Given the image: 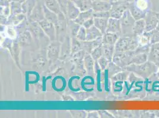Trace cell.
I'll return each mask as SVG.
<instances>
[{
  "label": "cell",
  "mask_w": 159,
  "mask_h": 118,
  "mask_svg": "<svg viewBox=\"0 0 159 118\" xmlns=\"http://www.w3.org/2000/svg\"><path fill=\"white\" fill-rule=\"evenodd\" d=\"M148 60L159 67V42L151 44L148 54Z\"/></svg>",
  "instance_id": "cell-1"
},
{
  "label": "cell",
  "mask_w": 159,
  "mask_h": 118,
  "mask_svg": "<svg viewBox=\"0 0 159 118\" xmlns=\"http://www.w3.org/2000/svg\"><path fill=\"white\" fill-rule=\"evenodd\" d=\"M159 20L157 17L153 14H150L148 16L146 17V32H150L156 29L159 23Z\"/></svg>",
  "instance_id": "cell-2"
},
{
  "label": "cell",
  "mask_w": 159,
  "mask_h": 118,
  "mask_svg": "<svg viewBox=\"0 0 159 118\" xmlns=\"http://www.w3.org/2000/svg\"><path fill=\"white\" fill-rule=\"evenodd\" d=\"M146 22L144 19L139 20L135 23V32L138 34H142L145 32Z\"/></svg>",
  "instance_id": "cell-3"
},
{
  "label": "cell",
  "mask_w": 159,
  "mask_h": 118,
  "mask_svg": "<svg viewBox=\"0 0 159 118\" xmlns=\"http://www.w3.org/2000/svg\"><path fill=\"white\" fill-rule=\"evenodd\" d=\"M80 79L79 76H73V77H71L70 80H69V81H68V87H69V89L71 91H73V92H78V91H79L80 89H75L74 87H73V81L74 80V79Z\"/></svg>",
  "instance_id": "cell-4"
},
{
  "label": "cell",
  "mask_w": 159,
  "mask_h": 118,
  "mask_svg": "<svg viewBox=\"0 0 159 118\" xmlns=\"http://www.w3.org/2000/svg\"><path fill=\"white\" fill-rule=\"evenodd\" d=\"M97 82H98V91L100 92H102V89L101 87V70H98V74H97Z\"/></svg>",
  "instance_id": "cell-5"
},
{
  "label": "cell",
  "mask_w": 159,
  "mask_h": 118,
  "mask_svg": "<svg viewBox=\"0 0 159 118\" xmlns=\"http://www.w3.org/2000/svg\"><path fill=\"white\" fill-rule=\"evenodd\" d=\"M105 89L106 92H109V89L108 87V70H106L105 71Z\"/></svg>",
  "instance_id": "cell-6"
},
{
  "label": "cell",
  "mask_w": 159,
  "mask_h": 118,
  "mask_svg": "<svg viewBox=\"0 0 159 118\" xmlns=\"http://www.w3.org/2000/svg\"><path fill=\"white\" fill-rule=\"evenodd\" d=\"M45 82H46V79H45V78L43 76V91L44 92V91H46V89H45V83L44 84V83H45Z\"/></svg>",
  "instance_id": "cell-7"
},
{
  "label": "cell",
  "mask_w": 159,
  "mask_h": 118,
  "mask_svg": "<svg viewBox=\"0 0 159 118\" xmlns=\"http://www.w3.org/2000/svg\"><path fill=\"white\" fill-rule=\"evenodd\" d=\"M156 74H157V77L159 78V67H158V69H157V72H156Z\"/></svg>",
  "instance_id": "cell-8"
},
{
  "label": "cell",
  "mask_w": 159,
  "mask_h": 118,
  "mask_svg": "<svg viewBox=\"0 0 159 118\" xmlns=\"http://www.w3.org/2000/svg\"><path fill=\"white\" fill-rule=\"evenodd\" d=\"M156 29H157V30H159V23H158V25H157V28H156Z\"/></svg>",
  "instance_id": "cell-9"
}]
</instances>
